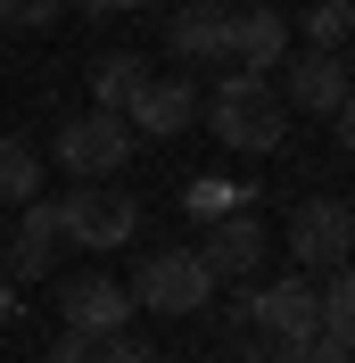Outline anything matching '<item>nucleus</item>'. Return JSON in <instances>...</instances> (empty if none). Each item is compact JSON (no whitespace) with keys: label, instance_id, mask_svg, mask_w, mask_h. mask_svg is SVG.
I'll use <instances>...</instances> for the list:
<instances>
[{"label":"nucleus","instance_id":"nucleus-1","mask_svg":"<svg viewBox=\"0 0 355 363\" xmlns=\"http://www.w3.org/2000/svg\"><path fill=\"white\" fill-rule=\"evenodd\" d=\"M207 124H215V140L240 149V157H273V149L289 140V108H281V91H273V74H248V67H223L215 74Z\"/></svg>","mask_w":355,"mask_h":363},{"label":"nucleus","instance_id":"nucleus-2","mask_svg":"<svg viewBox=\"0 0 355 363\" xmlns=\"http://www.w3.org/2000/svg\"><path fill=\"white\" fill-rule=\"evenodd\" d=\"M50 157L67 165L75 182H108V174H124V165H133V124H124L116 108H83V116H67V124H58Z\"/></svg>","mask_w":355,"mask_h":363},{"label":"nucleus","instance_id":"nucleus-3","mask_svg":"<svg viewBox=\"0 0 355 363\" xmlns=\"http://www.w3.org/2000/svg\"><path fill=\"white\" fill-rule=\"evenodd\" d=\"M124 289H133V306H141V314L182 322V314H207V297H215V272L199 264V248H157L149 264L124 281Z\"/></svg>","mask_w":355,"mask_h":363},{"label":"nucleus","instance_id":"nucleus-4","mask_svg":"<svg viewBox=\"0 0 355 363\" xmlns=\"http://www.w3.org/2000/svg\"><path fill=\"white\" fill-rule=\"evenodd\" d=\"M133 223H141V199L133 190H108V182H75L67 199H58V231H67L75 248H91V256L124 248Z\"/></svg>","mask_w":355,"mask_h":363},{"label":"nucleus","instance_id":"nucleus-5","mask_svg":"<svg viewBox=\"0 0 355 363\" xmlns=\"http://www.w3.org/2000/svg\"><path fill=\"white\" fill-rule=\"evenodd\" d=\"M289 256H297V272H339V264H355V206H347V199L289 206Z\"/></svg>","mask_w":355,"mask_h":363},{"label":"nucleus","instance_id":"nucleus-6","mask_svg":"<svg viewBox=\"0 0 355 363\" xmlns=\"http://www.w3.org/2000/svg\"><path fill=\"white\" fill-rule=\"evenodd\" d=\"M273 91H281L289 116H322V124H331V108L355 91V74H347L339 50H289L281 67H273Z\"/></svg>","mask_w":355,"mask_h":363},{"label":"nucleus","instance_id":"nucleus-7","mask_svg":"<svg viewBox=\"0 0 355 363\" xmlns=\"http://www.w3.org/2000/svg\"><path fill=\"white\" fill-rule=\"evenodd\" d=\"M248 322H256L273 347L314 339V330H322V289H314V272H289V281H265V272H256V289H248Z\"/></svg>","mask_w":355,"mask_h":363},{"label":"nucleus","instance_id":"nucleus-8","mask_svg":"<svg viewBox=\"0 0 355 363\" xmlns=\"http://www.w3.org/2000/svg\"><path fill=\"white\" fill-rule=\"evenodd\" d=\"M199 264L215 272V281H256V272H265V215H256V206H223L215 223L199 231Z\"/></svg>","mask_w":355,"mask_h":363},{"label":"nucleus","instance_id":"nucleus-9","mask_svg":"<svg viewBox=\"0 0 355 363\" xmlns=\"http://www.w3.org/2000/svg\"><path fill=\"white\" fill-rule=\"evenodd\" d=\"M58 322H75L91 339H116V330H133V289L116 272H67L58 281Z\"/></svg>","mask_w":355,"mask_h":363},{"label":"nucleus","instance_id":"nucleus-10","mask_svg":"<svg viewBox=\"0 0 355 363\" xmlns=\"http://www.w3.org/2000/svg\"><path fill=\"white\" fill-rule=\"evenodd\" d=\"M165 50L182 67H223L231 58V0H190L165 17Z\"/></svg>","mask_w":355,"mask_h":363},{"label":"nucleus","instance_id":"nucleus-11","mask_svg":"<svg viewBox=\"0 0 355 363\" xmlns=\"http://www.w3.org/2000/svg\"><path fill=\"white\" fill-rule=\"evenodd\" d=\"M289 58V17L273 9V0H248V9H231V58L223 67H248V74H273Z\"/></svg>","mask_w":355,"mask_h":363},{"label":"nucleus","instance_id":"nucleus-12","mask_svg":"<svg viewBox=\"0 0 355 363\" xmlns=\"http://www.w3.org/2000/svg\"><path fill=\"white\" fill-rule=\"evenodd\" d=\"M199 116V74H149L141 83V99L124 108V124L133 133H149V140H165V133H182Z\"/></svg>","mask_w":355,"mask_h":363},{"label":"nucleus","instance_id":"nucleus-13","mask_svg":"<svg viewBox=\"0 0 355 363\" xmlns=\"http://www.w3.org/2000/svg\"><path fill=\"white\" fill-rule=\"evenodd\" d=\"M58 199H25L17 215V240H9V281H50V264H58Z\"/></svg>","mask_w":355,"mask_h":363},{"label":"nucleus","instance_id":"nucleus-14","mask_svg":"<svg viewBox=\"0 0 355 363\" xmlns=\"http://www.w3.org/2000/svg\"><path fill=\"white\" fill-rule=\"evenodd\" d=\"M141 83H149V58H133V50H108V58L91 67V99H99V108H116V116L141 99Z\"/></svg>","mask_w":355,"mask_h":363},{"label":"nucleus","instance_id":"nucleus-15","mask_svg":"<svg viewBox=\"0 0 355 363\" xmlns=\"http://www.w3.org/2000/svg\"><path fill=\"white\" fill-rule=\"evenodd\" d=\"M314 289H322V339L355 355V264H339V272H314Z\"/></svg>","mask_w":355,"mask_h":363},{"label":"nucleus","instance_id":"nucleus-16","mask_svg":"<svg viewBox=\"0 0 355 363\" xmlns=\"http://www.w3.org/2000/svg\"><path fill=\"white\" fill-rule=\"evenodd\" d=\"M25 199H42V149L0 133V206H25Z\"/></svg>","mask_w":355,"mask_h":363},{"label":"nucleus","instance_id":"nucleus-17","mask_svg":"<svg viewBox=\"0 0 355 363\" xmlns=\"http://www.w3.org/2000/svg\"><path fill=\"white\" fill-rule=\"evenodd\" d=\"M355 33V0H314L306 9V50H347Z\"/></svg>","mask_w":355,"mask_h":363},{"label":"nucleus","instance_id":"nucleus-18","mask_svg":"<svg viewBox=\"0 0 355 363\" xmlns=\"http://www.w3.org/2000/svg\"><path fill=\"white\" fill-rule=\"evenodd\" d=\"M0 17L17 25V33H42V25L67 17V0H0Z\"/></svg>","mask_w":355,"mask_h":363},{"label":"nucleus","instance_id":"nucleus-19","mask_svg":"<svg viewBox=\"0 0 355 363\" xmlns=\"http://www.w3.org/2000/svg\"><path fill=\"white\" fill-rule=\"evenodd\" d=\"M273 363H355V355H347V347H331L322 330H314V339H289V347H281Z\"/></svg>","mask_w":355,"mask_h":363},{"label":"nucleus","instance_id":"nucleus-20","mask_svg":"<svg viewBox=\"0 0 355 363\" xmlns=\"http://www.w3.org/2000/svg\"><path fill=\"white\" fill-rule=\"evenodd\" d=\"M182 206H190V215H207V223H215L223 206H240V190H223V182H190V190H182Z\"/></svg>","mask_w":355,"mask_h":363},{"label":"nucleus","instance_id":"nucleus-21","mask_svg":"<svg viewBox=\"0 0 355 363\" xmlns=\"http://www.w3.org/2000/svg\"><path fill=\"white\" fill-rule=\"evenodd\" d=\"M50 363H99V339H91V330H75V322H58V347H50Z\"/></svg>","mask_w":355,"mask_h":363},{"label":"nucleus","instance_id":"nucleus-22","mask_svg":"<svg viewBox=\"0 0 355 363\" xmlns=\"http://www.w3.org/2000/svg\"><path fill=\"white\" fill-rule=\"evenodd\" d=\"M99 363H157V347H141L133 330H116V339H99Z\"/></svg>","mask_w":355,"mask_h":363},{"label":"nucleus","instance_id":"nucleus-23","mask_svg":"<svg viewBox=\"0 0 355 363\" xmlns=\"http://www.w3.org/2000/svg\"><path fill=\"white\" fill-rule=\"evenodd\" d=\"M331 124H339V140H347V149H355V91H347V99H339V108H331Z\"/></svg>","mask_w":355,"mask_h":363},{"label":"nucleus","instance_id":"nucleus-24","mask_svg":"<svg viewBox=\"0 0 355 363\" xmlns=\"http://www.w3.org/2000/svg\"><path fill=\"white\" fill-rule=\"evenodd\" d=\"M91 17H124V9H141V0H83Z\"/></svg>","mask_w":355,"mask_h":363},{"label":"nucleus","instance_id":"nucleus-25","mask_svg":"<svg viewBox=\"0 0 355 363\" xmlns=\"http://www.w3.org/2000/svg\"><path fill=\"white\" fill-rule=\"evenodd\" d=\"M9 322H17V289H9V281H0V330H9Z\"/></svg>","mask_w":355,"mask_h":363},{"label":"nucleus","instance_id":"nucleus-26","mask_svg":"<svg viewBox=\"0 0 355 363\" xmlns=\"http://www.w3.org/2000/svg\"><path fill=\"white\" fill-rule=\"evenodd\" d=\"M240 363H273V355H265V347H240Z\"/></svg>","mask_w":355,"mask_h":363},{"label":"nucleus","instance_id":"nucleus-27","mask_svg":"<svg viewBox=\"0 0 355 363\" xmlns=\"http://www.w3.org/2000/svg\"><path fill=\"white\" fill-rule=\"evenodd\" d=\"M347 74H355V33H347Z\"/></svg>","mask_w":355,"mask_h":363}]
</instances>
